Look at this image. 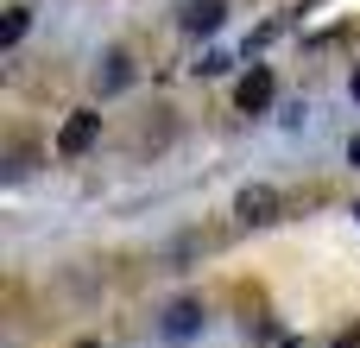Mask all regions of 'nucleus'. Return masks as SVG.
<instances>
[{"instance_id": "obj_1", "label": "nucleus", "mask_w": 360, "mask_h": 348, "mask_svg": "<svg viewBox=\"0 0 360 348\" xmlns=\"http://www.w3.org/2000/svg\"><path fill=\"white\" fill-rule=\"evenodd\" d=\"M158 336H165V342H196V336H202V304H196V298H177V304L158 317Z\"/></svg>"}, {"instance_id": "obj_2", "label": "nucleus", "mask_w": 360, "mask_h": 348, "mask_svg": "<svg viewBox=\"0 0 360 348\" xmlns=\"http://www.w3.org/2000/svg\"><path fill=\"white\" fill-rule=\"evenodd\" d=\"M95 133H101V114H89V108H82V114H70V120H63L57 152H63V159H82V152L95 146Z\"/></svg>"}, {"instance_id": "obj_3", "label": "nucleus", "mask_w": 360, "mask_h": 348, "mask_svg": "<svg viewBox=\"0 0 360 348\" xmlns=\"http://www.w3.org/2000/svg\"><path fill=\"white\" fill-rule=\"evenodd\" d=\"M234 216L253 222V228H259V222H278V190H272V184H247L240 203H234Z\"/></svg>"}, {"instance_id": "obj_4", "label": "nucleus", "mask_w": 360, "mask_h": 348, "mask_svg": "<svg viewBox=\"0 0 360 348\" xmlns=\"http://www.w3.org/2000/svg\"><path fill=\"white\" fill-rule=\"evenodd\" d=\"M234 108H240V114L272 108V70H247V76H240V89H234Z\"/></svg>"}, {"instance_id": "obj_5", "label": "nucleus", "mask_w": 360, "mask_h": 348, "mask_svg": "<svg viewBox=\"0 0 360 348\" xmlns=\"http://www.w3.org/2000/svg\"><path fill=\"white\" fill-rule=\"evenodd\" d=\"M127 82H133V57H127V51H108L101 70H95V89H101V95H120Z\"/></svg>"}, {"instance_id": "obj_6", "label": "nucleus", "mask_w": 360, "mask_h": 348, "mask_svg": "<svg viewBox=\"0 0 360 348\" xmlns=\"http://www.w3.org/2000/svg\"><path fill=\"white\" fill-rule=\"evenodd\" d=\"M184 25H190V32H215V25H221V0H190V6H184Z\"/></svg>"}, {"instance_id": "obj_7", "label": "nucleus", "mask_w": 360, "mask_h": 348, "mask_svg": "<svg viewBox=\"0 0 360 348\" xmlns=\"http://www.w3.org/2000/svg\"><path fill=\"white\" fill-rule=\"evenodd\" d=\"M25 25H32V6H13V13L0 19V44H19V38H25Z\"/></svg>"}, {"instance_id": "obj_8", "label": "nucleus", "mask_w": 360, "mask_h": 348, "mask_svg": "<svg viewBox=\"0 0 360 348\" xmlns=\"http://www.w3.org/2000/svg\"><path fill=\"white\" fill-rule=\"evenodd\" d=\"M348 165H360V133H354V139H348Z\"/></svg>"}, {"instance_id": "obj_9", "label": "nucleus", "mask_w": 360, "mask_h": 348, "mask_svg": "<svg viewBox=\"0 0 360 348\" xmlns=\"http://www.w3.org/2000/svg\"><path fill=\"white\" fill-rule=\"evenodd\" d=\"M348 95H354V101H360V63H354V76H348Z\"/></svg>"}, {"instance_id": "obj_10", "label": "nucleus", "mask_w": 360, "mask_h": 348, "mask_svg": "<svg viewBox=\"0 0 360 348\" xmlns=\"http://www.w3.org/2000/svg\"><path fill=\"white\" fill-rule=\"evenodd\" d=\"M76 348H101V342H76Z\"/></svg>"}, {"instance_id": "obj_11", "label": "nucleus", "mask_w": 360, "mask_h": 348, "mask_svg": "<svg viewBox=\"0 0 360 348\" xmlns=\"http://www.w3.org/2000/svg\"><path fill=\"white\" fill-rule=\"evenodd\" d=\"M354 216H360V203H354Z\"/></svg>"}]
</instances>
